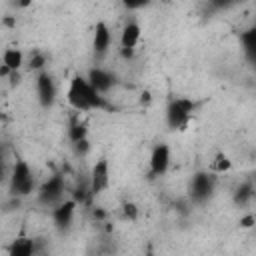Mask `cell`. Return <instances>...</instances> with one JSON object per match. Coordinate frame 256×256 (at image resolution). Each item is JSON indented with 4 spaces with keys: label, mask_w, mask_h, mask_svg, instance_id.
Listing matches in <instances>:
<instances>
[{
    "label": "cell",
    "mask_w": 256,
    "mask_h": 256,
    "mask_svg": "<svg viewBox=\"0 0 256 256\" xmlns=\"http://www.w3.org/2000/svg\"><path fill=\"white\" fill-rule=\"evenodd\" d=\"M68 104L76 112H88V110H110L112 104L106 100V96L98 94L86 80V76H72L68 92H66Z\"/></svg>",
    "instance_id": "6da1fadb"
},
{
    "label": "cell",
    "mask_w": 256,
    "mask_h": 256,
    "mask_svg": "<svg viewBox=\"0 0 256 256\" xmlns=\"http://www.w3.org/2000/svg\"><path fill=\"white\" fill-rule=\"evenodd\" d=\"M34 188H36V182H34V174H32L28 162L16 160V164L12 166V172H10V194L16 198H22V196L32 194Z\"/></svg>",
    "instance_id": "7a4b0ae2"
},
{
    "label": "cell",
    "mask_w": 256,
    "mask_h": 256,
    "mask_svg": "<svg viewBox=\"0 0 256 256\" xmlns=\"http://www.w3.org/2000/svg\"><path fill=\"white\" fill-rule=\"evenodd\" d=\"M194 108H196V102L192 98H184V96L172 98L168 102V106H166V124L172 130L186 126L190 116H192V112H194Z\"/></svg>",
    "instance_id": "3957f363"
},
{
    "label": "cell",
    "mask_w": 256,
    "mask_h": 256,
    "mask_svg": "<svg viewBox=\"0 0 256 256\" xmlns=\"http://www.w3.org/2000/svg\"><path fill=\"white\" fill-rule=\"evenodd\" d=\"M216 188V176L208 170H198L192 178H190V186H188V196L192 202L202 204L206 202Z\"/></svg>",
    "instance_id": "277c9868"
},
{
    "label": "cell",
    "mask_w": 256,
    "mask_h": 256,
    "mask_svg": "<svg viewBox=\"0 0 256 256\" xmlns=\"http://www.w3.org/2000/svg\"><path fill=\"white\" fill-rule=\"evenodd\" d=\"M64 192H66V182L62 174H52L46 182H42V186L38 188V202L44 206H58L64 200Z\"/></svg>",
    "instance_id": "5b68a950"
},
{
    "label": "cell",
    "mask_w": 256,
    "mask_h": 256,
    "mask_svg": "<svg viewBox=\"0 0 256 256\" xmlns=\"http://www.w3.org/2000/svg\"><path fill=\"white\" fill-rule=\"evenodd\" d=\"M88 186H90V194L96 196L104 190H108L110 186V164L106 158H98L90 170V178H88Z\"/></svg>",
    "instance_id": "8992f818"
},
{
    "label": "cell",
    "mask_w": 256,
    "mask_h": 256,
    "mask_svg": "<svg viewBox=\"0 0 256 256\" xmlns=\"http://www.w3.org/2000/svg\"><path fill=\"white\" fill-rule=\"evenodd\" d=\"M36 92H38V102H40L42 108H52L54 106L58 90H56V82H54L50 72H46V70L38 72V76H36Z\"/></svg>",
    "instance_id": "52a82bcc"
},
{
    "label": "cell",
    "mask_w": 256,
    "mask_h": 256,
    "mask_svg": "<svg viewBox=\"0 0 256 256\" xmlns=\"http://www.w3.org/2000/svg\"><path fill=\"white\" fill-rule=\"evenodd\" d=\"M76 202L70 198V200H62L58 206L52 208V222H54V228L58 232H68L72 222H74V214H76Z\"/></svg>",
    "instance_id": "ba28073f"
},
{
    "label": "cell",
    "mask_w": 256,
    "mask_h": 256,
    "mask_svg": "<svg viewBox=\"0 0 256 256\" xmlns=\"http://www.w3.org/2000/svg\"><path fill=\"white\" fill-rule=\"evenodd\" d=\"M86 80H88V84H90L98 94H102V96H106V94L116 86V76H114L112 72L104 70V68H98V66L88 70Z\"/></svg>",
    "instance_id": "9c48e42d"
},
{
    "label": "cell",
    "mask_w": 256,
    "mask_h": 256,
    "mask_svg": "<svg viewBox=\"0 0 256 256\" xmlns=\"http://www.w3.org/2000/svg\"><path fill=\"white\" fill-rule=\"evenodd\" d=\"M148 162H150V174L152 176L166 174L168 168H170V146L164 144V142L156 144L152 148V152H150V160Z\"/></svg>",
    "instance_id": "30bf717a"
},
{
    "label": "cell",
    "mask_w": 256,
    "mask_h": 256,
    "mask_svg": "<svg viewBox=\"0 0 256 256\" xmlns=\"http://www.w3.org/2000/svg\"><path fill=\"white\" fill-rule=\"evenodd\" d=\"M110 42H112V34H110V28L106 22H96L94 26V36H92V48H94V54L96 56H104L110 48Z\"/></svg>",
    "instance_id": "8fae6325"
},
{
    "label": "cell",
    "mask_w": 256,
    "mask_h": 256,
    "mask_svg": "<svg viewBox=\"0 0 256 256\" xmlns=\"http://www.w3.org/2000/svg\"><path fill=\"white\" fill-rule=\"evenodd\" d=\"M140 36H142L140 24L134 20L126 22V26L122 28V34H120V50H134L136 44L140 42Z\"/></svg>",
    "instance_id": "7c38bea8"
},
{
    "label": "cell",
    "mask_w": 256,
    "mask_h": 256,
    "mask_svg": "<svg viewBox=\"0 0 256 256\" xmlns=\"http://www.w3.org/2000/svg\"><path fill=\"white\" fill-rule=\"evenodd\" d=\"M8 256H34V238L18 236L8 246Z\"/></svg>",
    "instance_id": "4fadbf2b"
},
{
    "label": "cell",
    "mask_w": 256,
    "mask_h": 256,
    "mask_svg": "<svg viewBox=\"0 0 256 256\" xmlns=\"http://www.w3.org/2000/svg\"><path fill=\"white\" fill-rule=\"evenodd\" d=\"M24 64V54L18 48H6L2 54V66H6L10 72H18Z\"/></svg>",
    "instance_id": "5bb4252c"
},
{
    "label": "cell",
    "mask_w": 256,
    "mask_h": 256,
    "mask_svg": "<svg viewBox=\"0 0 256 256\" xmlns=\"http://www.w3.org/2000/svg\"><path fill=\"white\" fill-rule=\"evenodd\" d=\"M86 138H88V128H86V124L80 122L78 116H72V120H70V124H68V140H70L72 144H76V142L86 140Z\"/></svg>",
    "instance_id": "9a60e30c"
},
{
    "label": "cell",
    "mask_w": 256,
    "mask_h": 256,
    "mask_svg": "<svg viewBox=\"0 0 256 256\" xmlns=\"http://www.w3.org/2000/svg\"><path fill=\"white\" fill-rule=\"evenodd\" d=\"M252 198H254V184H252L250 180L244 182V184H240V186L236 188V192H234V204H238V206L250 204Z\"/></svg>",
    "instance_id": "2e32d148"
},
{
    "label": "cell",
    "mask_w": 256,
    "mask_h": 256,
    "mask_svg": "<svg viewBox=\"0 0 256 256\" xmlns=\"http://www.w3.org/2000/svg\"><path fill=\"white\" fill-rule=\"evenodd\" d=\"M240 40L244 44V52L248 54L250 60H254V54H256V30L250 28V30H244L240 34Z\"/></svg>",
    "instance_id": "e0dca14e"
},
{
    "label": "cell",
    "mask_w": 256,
    "mask_h": 256,
    "mask_svg": "<svg viewBox=\"0 0 256 256\" xmlns=\"http://www.w3.org/2000/svg\"><path fill=\"white\" fill-rule=\"evenodd\" d=\"M232 168V162H230V158L226 156V154H216V158H214V162H212V174H222V172H228Z\"/></svg>",
    "instance_id": "ac0fdd59"
},
{
    "label": "cell",
    "mask_w": 256,
    "mask_h": 256,
    "mask_svg": "<svg viewBox=\"0 0 256 256\" xmlns=\"http://www.w3.org/2000/svg\"><path fill=\"white\" fill-rule=\"evenodd\" d=\"M44 64H46V56H44L42 52H34V54L30 56V62H28L30 70H38V72H42V70H44Z\"/></svg>",
    "instance_id": "d6986e66"
},
{
    "label": "cell",
    "mask_w": 256,
    "mask_h": 256,
    "mask_svg": "<svg viewBox=\"0 0 256 256\" xmlns=\"http://www.w3.org/2000/svg\"><path fill=\"white\" fill-rule=\"evenodd\" d=\"M72 148H74V154H76V156H86L88 150H90V142H88V138H86V140H80V142L72 144Z\"/></svg>",
    "instance_id": "ffe728a7"
},
{
    "label": "cell",
    "mask_w": 256,
    "mask_h": 256,
    "mask_svg": "<svg viewBox=\"0 0 256 256\" xmlns=\"http://www.w3.org/2000/svg\"><path fill=\"white\" fill-rule=\"evenodd\" d=\"M122 212H124V218H128V220H136V218H138V208H136V204H132V202H126V204L122 206Z\"/></svg>",
    "instance_id": "44dd1931"
},
{
    "label": "cell",
    "mask_w": 256,
    "mask_h": 256,
    "mask_svg": "<svg viewBox=\"0 0 256 256\" xmlns=\"http://www.w3.org/2000/svg\"><path fill=\"white\" fill-rule=\"evenodd\" d=\"M240 226H242V228H252V226H254V216H252V214L244 216V218L240 220Z\"/></svg>",
    "instance_id": "7402d4cb"
},
{
    "label": "cell",
    "mask_w": 256,
    "mask_h": 256,
    "mask_svg": "<svg viewBox=\"0 0 256 256\" xmlns=\"http://www.w3.org/2000/svg\"><path fill=\"white\" fill-rule=\"evenodd\" d=\"M92 216H94V218H98V220H102V218H104L106 214H104V212H102L100 208H94V210H92Z\"/></svg>",
    "instance_id": "603a6c76"
},
{
    "label": "cell",
    "mask_w": 256,
    "mask_h": 256,
    "mask_svg": "<svg viewBox=\"0 0 256 256\" xmlns=\"http://www.w3.org/2000/svg\"><path fill=\"white\" fill-rule=\"evenodd\" d=\"M4 176H6V168H4V160H2V156H0V182L4 180Z\"/></svg>",
    "instance_id": "cb8c5ba5"
},
{
    "label": "cell",
    "mask_w": 256,
    "mask_h": 256,
    "mask_svg": "<svg viewBox=\"0 0 256 256\" xmlns=\"http://www.w3.org/2000/svg\"><path fill=\"white\" fill-rule=\"evenodd\" d=\"M120 54H122L124 58H132V56H134V50H120Z\"/></svg>",
    "instance_id": "d4e9b609"
}]
</instances>
